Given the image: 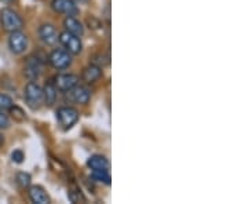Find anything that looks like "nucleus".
<instances>
[{
    "mask_svg": "<svg viewBox=\"0 0 248 204\" xmlns=\"http://www.w3.org/2000/svg\"><path fill=\"white\" fill-rule=\"evenodd\" d=\"M0 22H1L3 29L9 33L16 32V31H21L24 28V19L21 18L17 11L11 9H1Z\"/></svg>",
    "mask_w": 248,
    "mask_h": 204,
    "instance_id": "obj_1",
    "label": "nucleus"
},
{
    "mask_svg": "<svg viewBox=\"0 0 248 204\" xmlns=\"http://www.w3.org/2000/svg\"><path fill=\"white\" fill-rule=\"evenodd\" d=\"M25 101L31 109H39L43 104V89L35 80H31L25 86Z\"/></svg>",
    "mask_w": 248,
    "mask_h": 204,
    "instance_id": "obj_2",
    "label": "nucleus"
},
{
    "mask_svg": "<svg viewBox=\"0 0 248 204\" xmlns=\"http://www.w3.org/2000/svg\"><path fill=\"white\" fill-rule=\"evenodd\" d=\"M57 120L60 122V125L65 128L69 130L73 126L78 123L79 120V112L72 107H61L57 110Z\"/></svg>",
    "mask_w": 248,
    "mask_h": 204,
    "instance_id": "obj_3",
    "label": "nucleus"
},
{
    "mask_svg": "<svg viewBox=\"0 0 248 204\" xmlns=\"http://www.w3.org/2000/svg\"><path fill=\"white\" fill-rule=\"evenodd\" d=\"M58 40H60V43L66 48V51L71 53L72 55H78V54L81 53V50H83V45H81L80 37L72 35L68 31L61 32V33L58 35Z\"/></svg>",
    "mask_w": 248,
    "mask_h": 204,
    "instance_id": "obj_4",
    "label": "nucleus"
},
{
    "mask_svg": "<svg viewBox=\"0 0 248 204\" xmlns=\"http://www.w3.org/2000/svg\"><path fill=\"white\" fill-rule=\"evenodd\" d=\"M72 54L68 53L66 50H54L53 53L50 54L48 57V61L51 63V66L58 69V71H62V69H66L69 68V65L72 63Z\"/></svg>",
    "mask_w": 248,
    "mask_h": 204,
    "instance_id": "obj_5",
    "label": "nucleus"
},
{
    "mask_svg": "<svg viewBox=\"0 0 248 204\" xmlns=\"http://www.w3.org/2000/svg\"><path fill=\"white\" fill-rule=\"evenodd\" d=\"M9 47L13 54H22L28 47V37L21 31L11 32L9 37Z\"/></svg>",
    "mask_w": 248,
    "mask_h": 204,
    "instance_id": "obj_6",
    "label": "nucleus"
},
{
    "mask_svg": "<svg viewBox=\"0 0 248 204\" xmlns=\"http://www.w3.org/2000/svg\"><path fill=\"white\" fill-rule=\"evenodd\" d=\"M80 78L78 75H73V73H63V75H58L55 79H54V84L58 91L62 93H66L72 90L75 86L79 84Z\"/></svg>",
    "mask_w": 248,
    "mask_h": 204,
    "instance_id": "obj_7",
    "label": "nucleus"
},
{
    "mask_svg": "<svg viewBox=\"0 0 248 204\" xmlns=\"http://www.w3.org/2000/svg\"><path fill=\"white\" fill-rule=\"evenodd\" d=\"M51 7L55 13L65 14V16H76L79 13L76 1L73 0H53Z\"/></svg>",
    "mask_w": 248,
    "mask_h": 204,
    "instance_id": "obj_8",
    "label": "nucleus"
},
{
    "mask_svg": "<svg viewBox=\"0 0 248 204\" xmlns=\"http://www.w3.org/2000/svg\"><path fill=\"white\" fill-rule=\"evenodd\" d=\"M68 97L71 98V101H73L75 104H80V105H86L89 104L90 98H91V93L87 87L84 86H75L73 89L66 91Z\"/></svg>",
    "mask_w": 248,
    "mask_h": 204,
    "instance_id": "obj_9",
    "label": "nucleus"
},
{
    "mask_svg": "<svg viewBox=\"0 0 248 204\" xmlns=\"http://www.w3.org/2000/svg\"><path fill=\"white\" fill-rule=\"evenodd\" d=\"M43 71V63L42 61L37 58V57H29L28 58L27 63H25V68H24V73L29 80H36Z\"/></svg>",
    "mask_w": 248,
    "mask_h": 204,
    "instance_id": "obj_10",
    "label": "nucleus"
},
{
    "mask_svg": "<svg viewBox=\"0 0 248 204\" xmlns=\"http://www.w3.org/2000/svg\"><path fill=\"white\" fill-rule=\"evenodd\" d=\"M39 37L46 46H54L58 42V32L51 24H43L39 28Z\"/></svg>",
    "mask_w": 248,
    "mask_h": 204,
    "instance_id": "obj_11",
    "label": "nucleus"
},
{
    "mask_svg": "<svg viewBox=\"0 0 248 204\" xmlns=\"http://www.w3.org/2000/svg\"><path fill=\"white\" fill-rule=\"evenodd\" d=\"M102 76V68H99L97 65H93L90 63L89 66H86L83 69V73H81V80L86 81L87 84H93L98 80L101 79Z\"/></svg>",
    "mask_w": 248,
    "mask_h": 204,
    "instance_id": "obj_12",
    "label": "nucleus"
},
{
    "mask_svg": "<svg viewBox=\"0 0 248 204\" xmlns=\"http://www.w3.org/2000/svg\"><path fill=\"white\" fill-rule=\"evenodd\" d=\"M63 27H65V31H68L69 33L78 37L84 35V27L81 25L79 19H76L73 16H68L63 19Z\"/></svg>",
    "mask_w": 248,
    "mask_h": 204,
    "instance_id": "obj_13",
    "label": "nucleus"
},
{
    "mask_svg": "<svg viewBox=\"0 0 248 204\" xmlns=\"http://www.w3.org/2000/svg\"><path fill=\"white\" fill-rule=\"evenodd\" d=\"M29 199L32 203L36 204H48L50 203V197L46 193V190L42 187H31L29 188Z\"/></svg>",
    "mask_w": 248,
    "mask_h": 204,
    "instance_id": "obj_14",
    "label": "nucleus"
},
{
    "mask_svg": "<svg viewBox=\"0 0 248 204\" xmlns=\"http://www.w3.org/2000/svg\"><path fill=\"white\" fill-rule=\"evenodd\" d=\"M57 93L58 90L55 87L54 81H47L43 87V102H45L47 107H53L57 101Z\"/></svg>",
    "mask_w": 248,
    "mask_h": 204,
    "instance_id": "obj_15",
    "label": "nucleus"
},
{
    "mask_svg": "<svg viewBox=\"0 0 248 204\" xmlns=\"http://www.w3.org/2000/svg\"><path fill=\"white\" fill-rule=\"evenodd\" d=\"M87 166L91 170H109V161L102 155H94L87 160Z\"/></svg>",
    "mask_w": 248,
    "mask_h": 204,
    "instance_id": "obj_16",
    "label": "nucleus"
},
{
    "mask_svg": "<svg viewBox=\"0 0 248 204\" xmlns=\"http://www.w3.org/2000/svg\"><path fill=\"white\" fill-rule=\"evenodd\" d=\"M91 178L97 182H101V184H105V185H110V174L108 170H93L91 173Z\"/></svg>",
    "mask_w": 248,
    "mask_h": 204,
    "instance_id": "obj_17",
    "label": "nucleus"
},
{
    "mask_svg": "<svg viewBox=\"0 0 248 204\" xmlns=\"http://www.w3.org/2000/svg\"><path fill=\"white\" fill-rule=\"evenodd\" d=\"M91 60H93L91 61L93 65H97V66L102 68V69L109 65V55H107V54H95Z\"/></svg>",
    "mask_w": 248,
    "mask_h": 204,
    "instance_id": "obj_18",
    "label": "nucleus"
},
{
    "mask_svg": "<svg viewBox=\"0 0 248 204\" xmlns=\"http://www.w3.org/2000/svg\"><path fill=\"white\" fill-rule=\"evenodd\" d=\"M68 199L71 200L72 203H80V202H86V197L83 196L81 190L79 189H69L68 190Z\"/></svg>",
    "mask_w": 248,
    "mask_h": 204,
    "instance_id": "obj_19",
    "label": "nucleus"
},
{
    "mask_svg": "<svg viewBox=\"0 0 248 204\" xmlns=\"http://www.w3.org/2000/svg\"><path fill=\"white\" fill-rule=\"evenodd\" d=\"M10 115L11 117L14 119V120H17V122H24L25 119H27V116H25V112L21 109L19 107H16V105H13V107L10 108Z\"/></svg>",
    "mask_w": 248,
    "mask_h": 204,
    "instance_id": "obj_20",
    "label": "nucleus"
},
{
    "mask_svg": "<svg viewBox=\"0 0 248 204\" xmlns=\"http://www.w3.org/2000/svg\"><path fill=\"white\" fill-rule=\"evenodd\" d=\"M16 181H17V184L21 188H28L31 185L32 178H31V175L28 173H18L17 177H16Z\"/></svg>",
    "mask_w": 248,
    "mask_h": 204,
    "instance_id": "obj_21",
    "label": "nucleus"
},
{
    "mask_svg": "<svg viewBox=\"0 0 248 204\" xmlns=\"http://www.w3.org/2000/svg\"><path fill=\"white\" fill-rule=\"evenodd\" d=\"M14 105L13 98L7 95V94H0V110H9L10 108Z\"/></svg>",
    "mask_w": 248,
    "mask_h": 204,
    "instance_id": "obj_22",
    "label": "nucleus"
},
{
    "mask_svg": "<svg viewBox=\"0 0 248 204\" xmlns=\"http://www.w3.org/2000/svg\"><path fill=\"white\" fill-rule=\"evenodd\" d=\"M24 159H25V155H24V152L19 151V149H17V151H14L11 153V160L14 163H17V164H21L24 161Z\"/></svg>",
    "mask_w": 248,
    "mask_h": 204,
    "instance_id": "obj_23",
    "label": "nucleus"
},
{
    "mask_svg": "<svg viewBox=\"0 0 248 204\" xmlns=\"http://www.w3.org/2000/svg\"><path fill=\"white\" fill-rule=\"evenodd\" d=\"M9 127H10L9 116L4 115V112H3V110H0V130L9 128Z\"/></svg>",
    "mask_w": 248,
    "mask_h": 204,
    "instance_id": "obj_24",
    "label": "nucleus"
},
{
    "mask_svg": "<svg viewBox=\"0 0 248 204\" xmlns=\"http://www.w3.org/2000/svg\"><path fill=\"white\" fill-rule=\"evenodd\" d=\"M3 143H4V137H3V134L0 133V146H1Z\"/></svg>",
    "mask_w": 248,
    "mask_h": 204,
    "instance_id": "obj_25",
    "label": "nucleus"
},
{
    "mask_svg": "<svg viewBox=\"0 0 248 204\" xmlns=\"http://www.w3.org/2000/svg\"><path fill=\"white\" fill-rule=\"evenodd\" d=\"M73 1H76V3H87L90 0H73Z\"/></svg>",
    "mask_w": 248,
    "mask_h": 204,
    "instance_id": "obj_26",
    "label": "nucleus"
},
{
    "mask_svg": "<svg viewBox=\"0 0 248 204\" xmlns=\"http://www.w3.org/2000/svg\"><path fill=\"white\" fill-rule=\"evenodd\" d=\"M1 1H4V3H10L11 0H1Z\"/></svg>",
    "mask_w": 248,
    "mask_h": 204,
    "instance_id": "obj_27",
    "label": "nucleus"
}]
</instances>
